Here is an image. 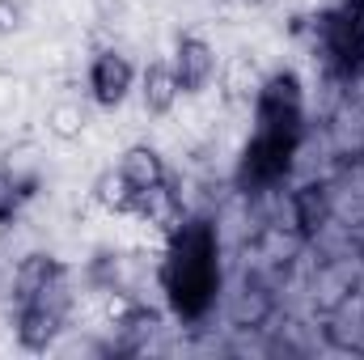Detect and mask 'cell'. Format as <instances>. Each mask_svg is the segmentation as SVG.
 <instances>
[{
	"instance_id": "14",
	"label": "cell",
	"mask_w": 364,
	"mask_h": 360,
	"mask_svg": "<svg viewBox=\"0 0 364 360\" xmlns=\"http://www.w3.org/2000/svg\"><path fill=\"white\" fill-rule=\"evenodd\" d=\"M13 182L21 186V195L26 199H34L38 195V186H43V166H38V157L30 153V149H17V153H9V166H4Z\"/></svg>"
},
{
	"instance_id": "15",
	"label": "cell",
	"mask_w": 364,
	"mask_h": 360,
	"mask_svg": "<svg viewBox=\"0 0 364 360\" xmlns=\"http://www.w3.org/2000/svg\"><path fill=\"white\" fill-rule=\"evenodd\" d=\"M21 203H26L21 186H17V182H13V174L0 166V225H13V221L21 216Z\"/></svg>"
},
{
	"instance_id": "9",
	"label": "cell",
	"mask_w": 364,
	"mask_h": 360,
	"mask_svg": "<svg viewBox=\"0 0 364 360\" xmlns=\"http://www.w3.org/2000/svg\"><path fill=\"white\" fill-rule=\"evenodd\" d=\"M119 174L127 179V186L140 199L144 191H153V186L166 182V162H161V153L153 144H127L123 157H119Z\"/></svg>"
},
{
	"instance_id": "13",
	"label": "cell",
	"mask_w": 364,
	"mask_h": 360,
	"mask_svg": "<svg viewBox=\"0 0 364 360\" xmlns=\"http://www.w3.org/2000/svg\"><path fill=\"white\" fill-rule=\"evenodd\" d=\"M85 110H81V102H55L51 110H47V132L55 136V140H64V144H73V140H81L85 136Z\"/></svg>"
},
{
	"instance_id": "16",
	"label": "cell",
	"mask_w": 364,
	"mask_h": 360,
	"mask_svg": "<svg viewBox=\"0 0 364 360\" xmlns=\"http://www.w3.org/2000/svg\"><path fill=\"white\" fill-rule=\"evenodd\" d=\"M26 21H30L26 0H0V38L21 34V30H26Z\"/></svg>"
},
{
	"instance_id": "11",
	"label": "cell",
	"mask_w": 364,
	"mask_h": 360,
	"mask_svg": "<svg viewBox=\"0 0 364 360\" xmlns=\"http://www.w3.org/2000/svg\"><path fill=\"white\" fill-rule=\"evenodd\" d=\"M161 327V314L157 309H149V305H140V301H132L119 318H114V335H119V352H140L149 339H153V331Z\"/></svg>"
},
{
	"instance_id": "8",
	"label": "cell",
	"mask_w": 364,
	"mask_h": 360,
	"mask_svg": "<svg viewBox=\"0 0 364 360\" xmlns=\"http://www.w3.org/2000/svg\"><path fill=\"white\" fill-rule=\"evenodd\" d=\"M178 77H174V64L170 60H149V68L140 73V102H144V115L153 119H166L174 106H178Z\"/></svg>"
},
{
	"instance_id": "4",
	"label": "cell",
	"mask_w": 364,
	"mask_h": 360,
	"mask_svg": "<svg viewBox=\"0 0 364 360\" xmlns=\"http://www.w3.org/2000/svg\"><path fill=\"white\" fill-rule=\"evenodd\" d=\"M64 322H68V292H64V284H60V288H51V292L38 297V301L17 305L13 331H17V344H21L26 352H51L55 339H60V331H64Z\"/></svg>"
},
{
	"instance_id": "3",
	"label": "cell",
	"mask_w": 364,
	"mask_h": 360,
	"mask_svg": "<svg viewBox=\"0 0 364 360\" xmlns=\"http://www.w3.org/2000/svg\"><path fill=\"white\" fill-rule=\"evenodd\" d=\"M305 119V90L292 68H275L272 77L259 81L255 93V123L259 127H279V132H301Z\"/></svg>"
},
{
	"instance_id": "5",
	"label": "cell",
	"mask_w": 364,
	"mask_h": 360,
	"mask_svg": "<svg viewBox=\"0 0 364 360\" xmlns=\"http://www.w3.org/2000/svg\"><path fill=\"white\" fill-rule=\"evenodd\" d=\"M85 81H90V97L102 110H119L127 102V93L136 90V64L123 51L106 47V51H97L90 60V77Z\"/></svg>"
},
{
	"instance_id": "7",
	"label": "cell",
	"mask_w": 364,
	"mask_h": 360,
	"mask_svg": "<svg viewBox=\"0 0 364 360\" xmlns=\"http://www.w3.org/2000/svg\"><path fill=\"white\" fill-rule=\"evenodd\" d=\"M64 259H55V255H47V250H30L17 271H13V305H26V301H38V297H47L51 288H60L64 284Z\"/></svg>"
},
{
	"instance_id": "6",
	"label": "cell",
	"mask_w": 364,
	"mask_h": 360,
	"mask_svg": "<svg viewBox=\"0 0 364 360\" xmlns=\"http://www.w3.org/2000/svg\"><path fill=\"white\" fill-rule=\"evenodd\" d=\"M170 64H174V77H178L182 93H203L216 81V73H220L216 47H212L208 38H199V34H182L178 43H174Z\"/></svg>"
},
{
	"instance_id": "2",
	"label": "cell",
	"mask_w": 364,
	"mask_h": 360,
	"mask_svg": "<svg viewBox=\"0 0 364 360\" xmlns=\"http://www.w3.org/2000/svg\"><path fill=\"white\" fill-rule=\"evenodd\" d=\"M296 144H301V132H279V127H259L250 136V144L242 149V162H237V186L246 191H263L288 174L292 157H296Z\"/></svg>"
},
{
	"instance_id": "1",
	"label": "cell",
	"mask_w": 364,
	"mask_h": 360,
	"mask_svg": "<svg viewBox=\"0 0 364 360\" xmlns=\"http://www.w3.org/2000/svg\"><path fill=\"white\" fill-rule=\"evenodd\" d=\"M161 288L166 301L182 322H199L220 292V246H216V229L212 221L195 216L182 221L170 233L166 259H161Z\"/></svg>"
},
{
	"instance_id": "17",
	"label": "cell",
	"mask_w": 364,
	"mask_h": 360,
	"mask_svg": "<svg viewBox=\"0 0 364 360\" xmlns=\"http://www.w3.org/2000/svg\"><path fill=\"white\" fill-rule=\"evenodd\" d=\"M343 13H348V17H360V21H364V0H343Z\"/></svg>"
},
{
	"instance_id": "12",
	"label": "cell",
	"mask_w": 364,
	"mask_h": 360,
	"mask_svg": "<svg viewBox=\"0 0 364 360\" xmlns=\"http://www.w3.org/2000/svg\"><path fill=\"white\" fill-rule=\"evenodd\" d=\"M93 203L106 208V212H114V216H136V191L119 174V166L114 170H102L93 179Z\"/></svg>"
},
{
	"instance_id": "10",
	"label": "cell",
	"mask_w": 364,
	"mask_h": 360,
	"mask_svg": "<svg viewBox=\"0 0 364 360\" xmlns=\"http://www.w3.org/2000/svg\"><path fill=\"white\" fill-rule=\"evenodd\" d=\"M288 203H292V225L301 229V238H314V233L331 221V195H326L322 182H305V186H296Z\"/></svg>"
}]
</instances>
